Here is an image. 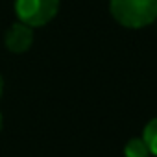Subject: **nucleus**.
<instances>
[{
	"label": "nucleus",
	"instance_id": "f257e3e1",
	"mask_svg": "<svg viewBox=\"0 0 157 157\" xmlns=\"http://www.w3.org/2000/svg\"><path fill=\"white\" fill-rule=\"evenodd\" d=\"M109 11L120 26L140 30L157 21V0H109Z\"/></svg>",
	"mask_w": 157,
	"mask_h": 157
},
{
	"label": "nucleus",
	"instance_id": "f03ea898",
	"mask_svg": "<svg viewBox=\"0 0 157 157\" xmlns=\"http://www.w3.org/2000/svg\"><path fill=\"white\" fill-rule=\"evenodd\" d=\"M59 11V0H15V15L19 22L39 28L54 21Z\"/></svg>",
	"mask_w": 157,
	"mask_h": 157
},
{
	"label": "nucleus",
	"instance_id": "7ed1b4c3",
	"mask_svg": "<svg viewBox=\"0 0 157 157\" xmlns=\"http://www.w3.org/2000/svg\"><path fill=\"white\" fill-rule=\"evenodd\" d=\"M33 28L24 22H15L8 28L4 35V46L13 54H24L33 44Z\"/></svg>",
	"mask_w": 157,
	"mask_h": 157
},
{
	"label": "nucleus",
	"instance_id": "20e7f679",
	"mask_svg": "<svg viewBox=\"0 0 157 157\" xmlns=\"http://www.w3.org/2000/svg\"><path fill=\"white\" fill-rule=\"evenodd\" d=\"M124 155L126 157H150V150H148V144L144 142L142 137H133L126 142L124 146Z\"/></svg>",
	"mask_w": 157,
	"mask_h": 157
},
{
	"label": "nucleus",
	"instance_id": "39448f33",
	"mask_svg": "<svg viewBox=\"0 0 157 157\" xmlns=\"http://www.w3.org/2000/svg\"><path fill=\"white\" fill-rule=\"evenodd\" d=\"M142 139L148 144V150L151 155L157 157V117H153L142 129Z\"/></svg>",
	"mask_w": 157,
	"mask_h": 157
},
{
	"label": "nucleus",
	"instance_id": "423d86ee",
	"mask_svg": "<svg viewBox=\"0 0 157 157\" xmlns=\"http://www.w3.org/2000/svg\"><path fill=\"white\" fill-rule=\"evenodd\" d=\"M2 94H4V78L0 76V98H2Z\"/></svg>",
	"mask_w": 157,
	"mask_h": 157
},
{
	"label": "nucleus",
	"instance_id": "0eeeda50",
	"mask_svg": "<svg viewBox=\"0 0 157 157\" xmlns=\"http://www.w3.org/2000/svg\"><path fill=\"white\" fill-rule=\"evenodd\" d=\"M0 129H2V115H0Z\"/></svg>",
	"mask_w": 157,
	"mask_h": 157
}]
</instances>
